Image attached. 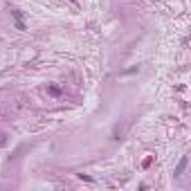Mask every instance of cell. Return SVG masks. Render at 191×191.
<instances>
[{
  "mask_svg": "<svg viewBox=\"0 0 191 191\" xmlns=\"http://www.w3.org/2000/svg\"><path fill=\"white\" fill-rule=\"evenodd\" d=\"M187 164H189V158L184 155V158L180 160V164L175 166V175H182V173H184V169H187Z\"/></svg>",
  "mask_w": 191,
  "mask_h": 191,
  "instance_id": "cell-2",
  "label": "cell"
},
{
  "mask_svg": "<svg viewBox=\"0 0 191 191\" xmlns=\"http://www.w3.org/2000/svg\"><path fill=\"white\" fill-rule=\"evenodd\" d=\"M11 16H14V25H16V30H20V32H25L27 30V25H25V23H23V14H20V11L18 9H14V11H11Z\"/></svg>",
  "mask_w": 191,
  "mask_h": 191,
  "instance_id": "cell-1",
  "label": "cell"
}]
</instances>
